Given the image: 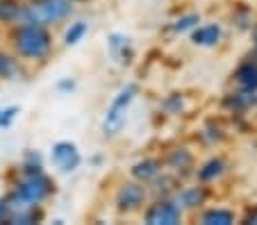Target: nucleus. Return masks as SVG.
Instances as JSON below:
<instances>
[{"mask_svg": "<svg viewBox=\"0 0 257 225\" xmlns=\"http://www.w3.org/2000/svg\"><path fill=\"white\" fill-rule=\"evenodd\" d=\"M44 171V162H41V155L34 150L25 152V159H23V173H41Z\"/></svg>", "mask_w": 257, "mask_h": 225, "instance_id": "nucleus-23", "label": "nucleus"}, {"mask_svg": "<svg viewBox=\"0 0 257 225\" xmlns=\"http://www.w3.org/2000/svg\"><path fill=\"white\" fill-rule=\"evenodd\" d=\"M87 32H89V23H87V21H75V23L68 25L66 35H64V44H66V46H78L80 41L87 37Z\"/></svg>", "mask_w": 257, "mask_h": 225, "instance_id": "nucleus-20", "label": "nucleus"}, {"mask_svg": "<svg viewBox=\"0 0 257 225\" xmlns=\"http://www.w3.org/2000/svg\"><path fill=\"white\" fill-rule=\"evenodd\" d=\"M148 184H151L148 186V193H151V196H155V198H173V193L178 191V186H180V180H178L175 173L162 171L160 175H157L155 180H151Z\"/></svg>", "mask_w": 257, "mask_h": 225, "instance_id": "nucleus-14", "label": "nucleus"}, {"mask_svg": "<svg viewBox=\"0 0 257 225\" xmlns=\"http://www.w3.org/2000/svg\"><path fill=\"white\" fill-rule=\"evenodd\" d=\"M228 171V162H225L223 157H209L207 162H203L198 168H196V180L200 184H212V182L221 180Z\"/></svg>", "mask_w": 257, "mask_h": 225, "instance_id": "nucleus-12", "label": "nucleus"}, {"mask_svg": "<svg viewBox=\"0 0 257 225\" xmlns=\"http://www.w3.org/2000/svg\"><path fill=\"white\" fill-rule=\"evenodd\" d=\"M200 225H234L237 223V214L228 207H207L198 214Z\"/></svg>", "mask_w": 257, "mask_h": 225, "instance_id": "nucleus-16", "label": "nucleus"}, {"mask_svg": "<svg viewBox=\"0 0 257 225\" xmlns=\"http://www.w3.org/2000/svg\"><path fill=\"white\" fill-rule=\"evenodd\" d=\"M185 220V211L173 198H155L144 211V223L148 225H180Z\"/></svg>", "mask_w": 257, "mask_h": 225, "instance_id": "nucleus-5", "label": "nucleus"}, {"mask_svg": "<svg viewBox=\"0 0 257 225\" xmlns=\"http://www.w3.org/2000/svg\"><path fill=\"white\" fill-rule=\"evenodd\" d=\"M73 3H89V0H73Z\"/></svg>", "mask_w": 257, "mask_h": 225, "instance_id": "nucleus-28", "label": "nucleus"}, {"mask_svg": "<svg viewBox=\"0 0 257 225\" xmlns=\"http://www.w3.org/2000/svg\"><path fill=\"white\" fill-rule=\"evenodd\" d=\"M232 78H234L237 89L257 93V59H246V62H241Z\"/></svg>", "mask_w": 257, "mask_h": 225, "instance_id": "nucleus-13", "label": "nucleus"}, {"mask_svg": "<svg viewBox=\"0 0 257 225\" xmlns=\"http://www.w3.org/2000/svg\"><path fill=\"white\" fill-rule=\"evenodd\" d=\"M16 75H21V64L16 57H10V55L0 53V78L5 80H14Z\"/></svg>", "mask_w": 257, "mask_h": 225, "instance_id": "nucleus-21", "label": "nucleus"}, {"mask_svg": "<svg viewBox=\"0 0 257 225\" xmlns=\"http://www.w3.org/2000/svg\"><path fill=\"white\" fill-rule=\"evenodd\" d=\"M223 105L230 109L232 114H246L248 109L255 107V93L243 91V89H234L225 96Z\"/></svg>", "mask_w": 257, "mask_h": 225, "instance_id": "nucleus-17", "label": "nucleus"}, {"mask_svg": "<svg viewBox=\"0 0 257 225\" xmlns=\"http://www.w3.org/2000/svg\"><path fill=\"white\" fill-rule=\"evenodd\" d=\"M173 200L178 202V207L182 211H198L207 205L209 200V189L207 184H191V186H178V191L173 193Z\"/></svg>", "mask_w": 257, "mask_h": 225, "instance_id": "nucleus-7", "label": "nucleus"}, {"mask_svg": "<svg viewBox=\"0 0 257 225\" xmlns=\"http://www.w3.org/2000/svg\"><path fill=\"white\" fill-rule=\"evenodd\" d=\"M12 39H14L16 55L28 62H41L53 50V37H50L48 28H41V25L19 23Z\"/></svg>", "mask_w": 257, "mask_h": 225, "instance_id": "nucleus-1", "label": "nucleus"}, {"mask_svg": "<svg viewBox=\"0 0 257 225\" xmlns=\"http://www.w3.org/2000/svg\"><path fill=\"white\" fill-rule=\"evenodd\" d=\"M107 53L121 66H130L132 59H135V46H132V39L121 32H112L107 37Z\"/></svg>", "mask_w": 257, "mask_h": 225, "instance_id": "nucleus-9", "label": "nucleus"}, {"mask_svg": "<svg viewBox=\"0 0 257 225\" xmlns=\"http://www.w3.org/2000/svg\"><path fill=\"white\" fill-rule=\"evenodd\" d=\"M148 186L144 184V182H125V184H121V189L116 191V198H114V202H116V209L121 211V214H135V211L144 209V205L148 202Z\"/></svg>", "mask_w": 257, "mask_h": 225, "instance_id": "nucleus-6", "label": "nucleus"}, {"mask_svg": "<svg viewBox=\"0 0 257 225\" xmlns=\"http://www.w3.org/2000/svg\"><path fill=\"white\" fill-rule=\"evenodd\" d=\"M162 171H164V162H162V159H157V157H144V159H139V162L132 166V177H135L137 182L148 184V182L155 180Z\"/></svg>", "mask_w": 257, "mask_h": 225, "instance_id": "nucleus-15", "label": "nucleus"}, {"mask_svg": "<svg viewBox=\"0 0 257 225\" xmlns=\"http://www.w3.org/2000/svg\"><path fill=\"white\" fill-rule=\"evenodd\" d=\"M250 39H252V50L257 55V23H252V28H250Z\"/></svg>", "mask_w": 257, "mask_h": 225, "instance_id": "nucleus-27", "label": "nucleus"}, {"mask_svg": "<svg viewBox=\"0 0 257 225\" xmlns=\"http://www.w3.org/2000/svg\"><path fill=\"white\" fill-rule=\"evenodd\" d=\"M50 162L57 171L62 173H73L82 164V155H80L78 146L71 141H57L50 150Z\"/></svg>", "mask_w": 257, "mask_h": 225, "instance_id": "nucleus-8", "label": "nucleus"}, {"mask_svg": "<svg viewBox=\"0 0 257 225\" xmlns=\"http://www.w3.org/2000/svg\"><path fill=\"white\" fill-rule=\"evenodd\" d=\"M14 191L23 200L32 202V205H41L44 200H48V198L53 196L55 189H53L50 177L41 171V173H23V177L16 182Z\"/></svg>", "mask_w": 257, "mask_h": 225, "instance_id": "nucleus-4", "label": "nucleus"}, {"mask_svg": "<svg viewBox=\"0 0 257 225\" xmlns=\"http://www.w3.org/2000/svg\"><path fill=\"white\" fill-rule=\"evenodd\" d=\"M21 3L19 0H0V23L14 25L21 21Z\"/></svg>", "mask_w": 257, "mask_h": 225, "instance_id": "nucleus-19", "label": "nucleus"}, {"mask_svg": "<svg viewBox=\"0 0 257 225\" xmlns=\"http://www.w3.org/2000/svg\"><path fill=\"white\" fill-rule=\"evenodd\" d=\"M73 14V0H28L21 7L19 23H32L41 28L59 25Z\"/></svg>", "mask_w": 257, "mask_h": 225, "instance_id": "nucleus-2", "label": "nucleus"}, {"mask_svg": "<svg viewBox=\"0 0 257 225\" xmlns=\"http://www.w3.org/2000/svg\"><path fill=\"white\" fill-rule=\"evenodd\" d=\"M189 39L198 48H216L223 39V28L221 23H198L189 32Z\"/></svg>", "mask_w": 257, "mask_h": 225, "instance_id": "nucleus-10", "label": "nucleus"}, {"mask_svg": "<svg viewBox=\"0 0 257 225\" xmlns=\"http://www.w3.org/2000/svg\"><path fill=\"white\" fill-rule=\"evenodd\" d=\"M57 89L59 91H73V89H75V82H73L71 78H66V80H62V82L57 84Z\"/></svg>", "mask_w": 257, "mask_h": 225, "instance_id": "nucleus-26", "label": "nucleus"}, {"mask_svg": "<svg viewBox=\"0 0 257 225\" xmlns=\"http://www.w3.org/2000/svg\"><path fill=\"white\" fill-rule=\"evenodd\" d=\"M137 93H139V84H125V87L118 89V93L112 98L109 107L105 109V116H102V134L105 137H116L127 123V112H130V105L135 103Z\"/></svg>", "mask_w": 257, "mask_h": 225, "instance_id": "nucleus-3", "label": "nucleus"}, {"mask_svg": "<svg viewBox=\"0 0 257 225\" xmlns=\"http://www.w3.org/2000/svg\"><path fill=\"white\" fill-rule=\"evenodd\" d=\"M255 107H257V93H255Z\"/></svg>", "mask_w": 257, "mask_h": 225, "instance_id": "nucleus-29", "label": "nucleus"}, {"mask_svg": "<svg viewBox=\"0 0 257 225\" xmlns=\"http://www.w3.org/2000/svg\"><path fill=\"white\" fill-rule=\"evenodd\" d=\"M162 107L166 109L169 114H182L185 112V107H187V103H185V96L182 93H171V96H166V100L162 103Z\"/></svg>", "mask_w": 257, "mask_h": 225, "instance_id": "nucleus-22", "label": "nucleus"}, {"mask_svg": "<svg viewBox=\"0 0 257 225\" xmlns=\"http://www.w3.org/2000/svg\"><path fill=\"white\" fill-rule=\"evenodd\" d=\"M198 23H200L198 12H185V14H180L178 19L171 23V32H173V35H187V32H191Z\"/></svg>", "mask_w": 257, "mask_h": 225, "instance_id": "nucleus-18", "label": "nucleus"}, {"mask_svg": "<svg viewBox=\"0 0 257 225\" xmlns=\"http://www.w3.org/2000/svg\"><path fill=\"white\" fill-rule=\"evenodd\" d=\"M19 116V107H7V109H0V127H7L14 118Z\"/></svg>", "mask_w": 257, "mask_h": 225, "instance_id": "nucleus-24", "label": "nucleus"}, {"mask_svg": "<svg viewBox=\"0 0 257 225\" xmlns=\"http://www.w3.org/2000/svg\"><path fill=\"white\" fill-rule=\"evenodd\" d=\"M243 223L248 225H257V207H252V209L246 211V216H243Z\"/></svg>", "mask_w": 257, "mask_h": 225, "instance_id": "nucleus-25", "label": "nucleus"}, {"mask_svg": "<svg viewBox=\"0 0 257 225\" xmlns=\"http://www.w3.org/2000/svg\"><path fill=\"white\" fill-rule=\"evenodd\" d=\"M194 152L189 150V148L180 146V148H173V150L166 155L164 159V166L169 168L171 173H175L178 177H185L191 173V168H194Z\"/></svg>", "mask_w": 257, "mask_h": 225, "instance_id": "nucleus-11", "label": "nucleus"}]
</instances>
